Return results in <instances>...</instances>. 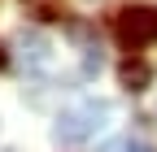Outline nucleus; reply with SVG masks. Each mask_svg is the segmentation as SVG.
<instances>
[{
	"instance_id": "1",
	"label": "nucleus",
	"mask_w": 157,
	"mask_h": 152,
	"mask_svg": "<svg viewBox=\"0 0 157 152\" xmlns=\"http://www.w3.org/2000/svg\"><path fill=\"white\" fill-rule=\"evenodd\" d=\"M109 113H113L109 100H83V104H74V109H66L61 118H57L52 139H57V143H66V148L87 143L96 130H105V126H109Z\"/></svg>"
},
{
	"instance_id": "2",
	"label": "nucleus",
	"mask_w": 157,
	"mask_h": 152,
	"mask_svg": "<svg viewBox=\"0 0 157 152\" xmlns=\"http://www.w3.org/2000/svg\"><path fill=\"white\" fill-rule=\"evenodd\" d=\"M113 35L127 52H140L148 44H157V9L153 5H131L113 17Z\"/></svg>"
},
{
	"instance_id": "5",
	"label": "nucleus",
	"mask_w": 157,
	"mask_h": 152,
	"mask_svg": "<svg viewBox=\"0 0 157 152\" xmlns=\"http://www.w3.org/2000/svg\"><path fill=\"white\" fill-rule=\"evenodd\" d=\"M105 152H153V148L140 139H113V143H105Z\"/></svg>"
},
{
	"instance_id": "6",
	"label": "nucleus",
	"mask_w": 157,
	"mask_h": 152,
	"mask_svg": "<svg viewBox=\"0 0 157 152\" xmlns=\"http://www.w3.org/2000/svg\"><path fill=\"white\" fill-rule=\"evenodd\" d=\"M9 65V52H5V44H0V70H5Z\"/></svg>"
},
{
	"instance_id": "3",
	"label": "nucleus",
	"mask_w": 157,
	"mask_h": 152,
	"mask_svg": "<svg viewBox=\"0 0 157 152\" xmlns=\"http://www.w3.org/2000/svg\"><path fill=\"white\" fill-rule=\"evenodd\" d=\"M17 48H22V61H26V70H39V65H48V39H44V35H22V39H17Z\"/></svg>"
},
{
	"instance_id": "4",
	"label": "nucleus",
	"mask_w": 157,
	"mask_h": 152,
	"mask_svg": "<svg viewBox=\"0 0 157 152\" xmlns=\"http://www.w3.org/2000/svg\"><path fill=\"white\" fill-rule=\"evenodd\" d=\"M148 83H153V70H148L144 61H127V65H122V87H127V91H144Z\"/></svg>"
}]
</instances>
